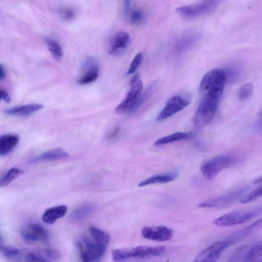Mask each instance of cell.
<instances>
[{
  "label": "cell",
  "mask_w": 262,
  "mask_h": 262,
  "mask_svg": "<svg viewBox=\"0 0 262 262\" xmlns=\"http://www.w3.org/2000/svg\"><path fill=\"white\" fill-rule=\"evenodd\" d=\"M132 0H123L124 13L127 14L130 10Z\"/></svg>",
  "instance_id": "obj_37"
},
{
  "label": "cell",
  "mask_w": 262,
  "mask_h": 262,
  "mask_svg": "<svg viewBox=\"0 0 262 262\" xmlns=\"http://www.w3.org/2000/svg\"><path fill=\"white\" fill-rule=\"evenodd\" d=\"M166 252V248L164 246H139L131 249L113 250L112 255L114 261L119 262L131 258H144L161 256Z\"/></svg>",
  "instance_id": "obj_3"
},
{
  "label": "cell",
  "mask_w": 262,
  "mask_h": 262,
  "mask_svg": "<svg viewBox=\"0 0 262 262\" xmlns=\"http://www.w3.org/2000/svg\"><path fill=\"white\" fill-rule=\"evenodd\" d=\"M130 40L129 34L120 31L117 34L109 49V53L114 55L121 54L128 47Z\"/></svg>",
  "instance_id": "obj_17"
},
{
  "label": "cell",
  "mask_w": 262,
  "mask_h": 262,
  "mask_svg": "<svg viewBox=\"0 0 262 262\" xmlns=\"http://www.w3.org/2000/svg\"><path fill=\"white\" fill-rule=\"evenodd\" d=\"M21 234L25 241L30 242H47L48 233L45 228L38 223H30L22 227Z\"/></svg>",
  "instance_id": "obj_12"
},
{
  "label": "cell",
  "mask_w": 262,
  "mask_h": 262,
  "mask_svg": "<svg viewBox=\"0 0 262 262\" xmlns=\"http://www.w3.org/2000/svg\"><path fill=\"white\" fill-rule=\"evenodd\" d=\"M262 187L260 186L252 191L248 193L246 196L242 197L240 199V202L242 203H248L253 201L262 196Z\"/></svg>",
  "instance_id": "obj_31"
},
{
  "label": "cell",
  "mask_w": 262,
  "mask_h": 262,
  "mask_svg": "<svg viewBox=\"0 0 262 262\" xmlns=\"http://www.w3.org/2000/svg\"><path fill=\"white\" fill-rule=\"evenodd\" d=\"M67 211V207L64 205L50 208L45 211L42 219L46 223L53 224L58 219L64 217Z\"/></svg>",
  "instance_id": "obj_21"
},
{
  "label": "cell",
  "mask_w": 262,
  "mask_h": 262,
  "mask_svg": "<svg viewBox=\"0 0 262 262\" xmlns=\"http://www.w3.org/2000/svg\"><path fill=\"white\" fill-rule=\"evenodd\" d=\"M86 248L79 247L81 250V257L83 261L94 262L103 257L106 252L107 246L92 243L87 239L84 240Z\"/></svg>",
  "instance_id": "obj_14"
},
{
  "label": "cell",
  "mask_w": 262,
  "mask_h": 262,
  "mask_svg": "<svg viewBox=\"0 0 262 262\" xmlns=\"http://www.w3.org/2000/svg\"><path fill=\"white\" fill-rule=\"evenodd\" d=\"M262 261L261 244L239 247L235 250L230 260L231 262H261Z\"/></svg>",
  "instance_id": "obj_10"
},
{
  "label": "cell",
  "mask_w": 262,
  "mask_h": 262,
  "mask_svg": "<svg viewBox=\"0 0 262 262\" xmlns=\"http://www.w3.org/2000/svg\"><path fill=\"white\" fill-rule=\"evenodd\" d=\"M43 108V106L41 104H30L6 109L4 112L11 116L26 117L32 115Z\"/></svg>",
  "instance_id": "obj_19"
},
{
  "label": "cell",
  "mask_w": 262,
  "mask_h": 262,
  "mask_svg": "<svg viewBox=\"0 0 262 262\" xmlns=\"http://www.w3.org/2000/svg\"><path fill=\"white\" fill-rule=\"evenodd\" d=\"M144 19V14L141 10H135L131 14L130 20L133 24H139Z\"/></svg>",
  "instance_id": "obj_33"
},
{
  "label": "cell",
  "mask_w": 262,
  "mask_h": 262,
  "mask_svg": "<svg viewBox=\"0 0 262 262\" xmlns=\"http://www.w3.org/2000/svg\"><path fill=\"white\" fill-rule=\"evenodd\" d=\"M241 158L233 154H223L215 156L205 162L201 167L203 176L211 180L218 175L224 169L237 165Z\"/></svg>",
  "instance_id": "obj_2"
},
{
  "label": "cell",
  "mask_w": 262,
  "mask_h": 262,
  "mask_svg": "<svg viewBox=\"0 0 262 262\" xmlns=\"http://www.w3.org/2000/svg\"><path fill=\"white\" fill-rule=\"evenodd\" d=\"M22 173V170L19 168L16 167L10 168L3 177L0 178V188L9 185Z\"/></svg>",
  "instance_id": "obj_26"
},
{
  "label": "cell",
  "mask_w": 262,
  "mask_h": 262,
  "mask_svg": "<svg viewBox=\"0 0 262 262\" xmlns=\"http://www.w3.org/2000/svg\"><path fill=\"white\" fill-rule=\"evenodd\" d=\"M6 76V72L4 67L0 64V80H3Z\"/></svg>",
  "instance_id": "obj_39"
},
{
  "label": "cell",
  "mask_w": 262,
  "mask_h": 262,
  "mask_svg": "<svg viewBox=\"0 0 262 262\" xmlns=\"http://www.w3.org/2000/svg\"><path fill=\"white\" fill-rule=\"evenodd\" d=\"M84 74L77 80L81 85H87L96 81L99 76V68L93 59H88L84 64Z\"/></svg>",
  "instance_id": "obj_16"
},
{
  "label": "cell",
  "mask_w": 262,
  "mask_h": 262,
  "mask_svg": "<svg viewBox=\"0 0 262 262\" xmlns=\"http://www.w3.org/2000/svg\"><path fill=\"white\" fill-rule=\"evenodd\" d=\"M142 233L145 238L157 242L168 241L174 235L173 230L164 226H146L143 228Z\"/></svg>",
  "instance_id": "obj_13"
},
{
  "label": "cell",
  "mask_w": 262,
  "mask_h": 262,
  "mask_svg": "<svg viewBox=\"0 0 262 262\" xmlns=\"http://www.w3.org/2000/svg\"><path fill=\"white\" fill-rule=\"evenodd\" d=\"M143 84L139 74L135 75L131 81V88L126 97L116 109L119 114L133 112L139 97L141 95Z\"/></svg>",
  "instance_id": "obj_7"
},
{
  "label": "cell",
  "mask_w": 262,
  "mask_h": 262,
  "mask_svg": "<svg viewBox=\"0 0 262 262\" xmlns=\"http://www.w3.org/2000/svg\"><path fill=\"white\" fill-rule=\"evenodd\" d=\"M46 43L53 58L57 61H61L63 58V51L59 43L52 38H48Z\"/></svg>",
  "instance_id": "obj_25"
},
{
  "label": "cell",
  "mask_w": 262,
  "mask_h": 262,
  "mask_svg": "<svg viewBox=\"0 0 262 262\" xmlns=\"http://www.w3.org/2000/svg\"><path fill=\"white\" fill-rule=\"evenodd\" d=\"M2 99H4L6 102H9L11 100L8 93L4 90H0V100Z\"/></svg>",
  "instance_id": "obj_36"
},
{
  "label": "cell",
  "mask_w": 262,
  "mask_h": 262,
  "mask_svg": "<svg viewBox=\"0 0 262 262\" xmlns=\"http://www.w3.org/2000/svg\"><path fill=\"white\" fill-rule=\"evenodd\" d=\"M191 99L187 95H176L167 102L165 107L157 118L158 121L165 120L184 109L191 103Z\"/></svg>",
  "instance_id": "obj_11"
},
{
  "label": "cell",
  "mask_w": 262,
  "mask_h": 262,
  "mask_svg": "<svg viewBox=\"0 0 262 262\" xmlns=\"http://www.w3.org/2000/svg\"><path fill=\"white\" fill-rule=\"evenodd\" d=\"M254 86L252 83H247L243 85L238 91V98L244 100L249 98L252 95Z\"/></svg>",
  "instance_id": "obj_30"
},
{
  "label": "cell",
  "mask_w": 262,
  "mask_h": 262,
  "mask_svg": "<svg viewBox=\"0 0 262 262\" xmlns=\"http://www.w3.org/2000/svg\"><path fill=\"white\" fill-rule=\"evenodd\" d=\"M89 233L95 242L98 244L107 246L111 241V236L107 232L97 229L95 227H90Z\"/></svg>",
  "instance_id": "obj_23"
},
{
  "label": "cell",
  "mask_w": 262,
  "mask_h": 262,
  "mask_svg": "<svg viewBox=\"0 0 262 262\" xmlns=\"http://www.w3.org/2000/svg\"><path fill=\"white\" fill-rule=\"evenodd\" d=\"M193 136L191 133L177 132L167 135L155 142V145H162L175 142L190 139Z\"/></svg>",
  "instance_id": "obj_22"
},
{
  "label": "cell",
  "mask_w": 262,
  "mask_h": 262,
  "mask_svg": "<svg viewBox=\"0 0 262 262\" xmlns=\"http://www.w3.org/2000/svg\"><path fill=\"white\" fill-rule=\"evenodd\" d=\"M26 262H48L47 259L42 256L36 255L33 253H29L26 256Z\"/></svg>",
  "instance_id": "obj_35"
},
{
  "label": "cell",
  "mask_w": 262,
  "mask_h": 262,
  "mask_svg": "<svg viewBox=\"0 0 262 262\" xmlns=\"http://www.w3.org/2000/svg\"><path fill=\"white\" fill-rule=\"evenodd\" d=\"M0 253L10 259H17L21 255L20 250L14 246L0 245Z\"/></svg>",
  "instance_id": "obj_27"
},
{
  "label": "cell",
  "mask_w": 262,
  "mask_h": 262,
  "mask_svg": "<svg viewBox=\"0 0 262 262\" xmlns=\"http://www.w3.org/2000/svg\"><path fill=\"white\" fill-rule=\"evenodd\" d=\"M120 129L119 127H117L114 131L109 135L108 139L109 140H113L116 138V137L119 134Z\"/></svg>",
  "instance_id": "obj_38"
},
{
  "label": "cell",
  "mask_w": 262,
  "mask_h": 262,
  "mask_svg": "<svg viewBox=\"0 0 262 262\" xmlns=\"http://www.w3.org/2000/svg\"><path fill=\"white\" fill-rule=\"evenodd\" d=\"M250 186H245L225 193L220 196L208 200L199 205L201 208L222 209L230 206L238 199H241L249 190Z\"/></svg>",
  "instance_id": "obj_6"
},
{
  "label": "cell",
  "mask_w": 262,
  "mask_h": 262,
  "mask_svg": "<svg viewBox=\"0 0 262 262\" xmlns=\"http://www.w3.org/2000/svg\"><path fill=\"white\" fill-rule=\"evenodd\" d=\"M199 107L194 117V123L198 128L206 126L217 113L219 99L208 96H202Z\"/></svg>",
  "instance_id": "obj_4"
},
{
  "label": "cell",
  "mask_w": 262,
  "mask_h": 262,
  "mask_svg": "<svg viewBox=\"0 0 262 262\" xmlns=\"http://www.w3.org/2000/svg\"><path fill=\"white\" fill-rule=\"evenodd\" d=\"M178 176V174L177 172H169L158 174L143 180L140 182L138 186L139 187H143L152 185L167 184L174 181Z\"/></svg>",
  "instance_id": "obj_20"
},
{
  "label": "cell",
  "mask_w": 262,
  "mask_h": 262,
  "mask_svg": "<svg viewBox=\"0 0 262 262\" xmlns=\"http://www.w3.org/2000/svg\"><path fill=\"white\" fill-rule=\"evenodd\" d=\"M262 213V207L250 210H243L225 214L214 220L218 226L229 227L244 223L251 220Z\"/></svg>",
  "instance_id": "obj_5"
},
{
  "label": "cell",
  "mask_w": 262,
  "mask_h": 262,
  "mask_svg": "<svg viewBox=\"0 0 262 262\" xmlns=\"http://www.w3.org/2000/svg\"><path fill=\"white\" fill-rule=\"evenodd\" d=\"M219 0H203L195 4L182 6L176 8V12L180 16L191 19L211 12L219 3Z\"/></svg>",
  "instance_id": "obj_8"
},
{
  "label": "cell",
  "mask_w": 262,
  "mask_h": 262,
  "mask_svg": "<svg viewBox=\"0 0 262 262\" xmlns=\"http://www.w3.org/2000/svg\"><path fill=\"white\" fill-rule=\"evenodd\" d=\"M227 77L224 69H214L204 75L200 85L202 96L220 99L223 93Z\"/></svg>",
  "instance_id": "obj_1"
},
{
  "label": "cell",
  "mask_w": 262,
  "mask_h": 262,
  "mask_svg": "<svg viewBox=\"0 0 262 262\" xmlns=\"http://www.w3.org/2000/svg\"><path fill=\"white\" fill-rule=\"evenodd\" d=\"M2 237L1 234H0V245H2Z\"/></svg>",
  "instance_id": "obj_41"
},
{
  "label": "cell",
  "mask_w": 262,
  "mask_h": 262,
  "mask_svg": "<svg viewBox=\"0 0 262 262\" xmlns=\"http://www.w3.org/2000/svg\"><path fill=\"white\" fill-rule=\"evenodd\" d=\"M19 142V137L15 134L0 136V156H5L13 152Z\"/></svg>",
  "instance_id": "obj_18"
},
{
  "label": "cell",
  "mask_w": 262,
  "mask_h": 262,
  "mask_svg": "<svg viewBox=\"0 0 262 262\" xmlns=\"http://www.w3.org/2000/svg\"><path fill=\"white\" fill-rule=\"evenodd\" d=\"M261 121H262L261 114H260V118L256 121V124L255 125V127L257 130H259V129H260V130H261V126H262Z\"/></svg>",
  "instance_id": "obj_40"
},
{
  "label": "cell",
  "mask_w": 262,
  "mask_h": 262,
  "mask_svg": "<svg viewBox=\"0 0 262 262\" xmlns=\"http://www.w3.org/2000/svg\"><path fill=\"white\" fill-rule=\"evenodd\" d=\"M95 208L92 204H86L79 207L71 214V219L74 221L82 220L94 212Z\"/></svg>",
  "instance_id": "obj_24"
},
{
  "label": "cell",
  "mask_w": 262,
  "mask_h": 262,
  "mask_svg": "<svg viewBox=\"0 0 262 262\" xmlns=\"http://www.w3.org/2000/svg\"><path fill=\"white\" fill-rule=\"evenodd\" d=\"M226 77H227V82L230 81L232 82H234L236 81L239 75L240 74V70L238 66H233L232 67L225 68L224 69Z\"/></svg>",
  "instance_id": "obj_29"
},
{
  "label": "cell",
  "mask_w": 262,
  "mask_h": 262,
  "mask_svg": "<svg viewBox=\"0 0 262 262\" xmlns=\"http://www.w3.org/2000/svg\"><path fill=\"white\" fill-rule=\"evenodd\" d=\"M44 254L46 259L48 261L49 260L55 261L58 260L60 258V253L58 250L50 249H46L44 250Z\"/></svg>",
  "instance_id": "obj_34"
},
{
  "label": "cell",
  "mask_w": 262,
  "mask_h": 262,
  "mask_svg": "<svg viewBox=\"0 0 262 262\" xmlns=\"http://www.w3.org/2000/svg\"><path fill=\"white\" fill-rule=\"evenodd\" d=\"M235 240H230L214 243L204 249L196 257L194 261L197 262H214L218 260L225 250L230 247Z\"/></svg>",
  "instance_id": "obj_9"
},
{
  "label": "cell",
  "mask_w": 262,
  "mask_h": 262,
  "mask_svg": "<svg viewBox=\"0 0 262 262\" xmlns=\"http://www.w3.org/2000/svg\"><path fill=\"white\" fill-rule=\"evenodd\" d=\"M60 17L66 21H72L75 17V11L71 7H63L59 9Z\"/></svg>",
  "instance_id": "obj_28"
},
{
  "label": "cell",
  "mask_w": 262,
  "mask_h": 262,
  "mask_svg": "<svg viewBox=\"0 0 262 262\" xmlns=\"http://www.w3.org/2000/svg\"><path fill=\"white\" fill-rule=\"evenodd\" d=\"M69 157L66 152L61 148H56L52 150L46 151L29 161L30 164H35L43 162H53L62 160Z\"/></svg>",
  "instance_id": "obj_15"
},
{
  "label": "cell",
  "mask_w": 262,
  "mask_h": 262,
  "mask_svg": "<svg viewBox=\"0 0 262 262\" xmlns=\"http://www.w3.org/2000/svg\"><path fill=\"white\" fill-rule=\"evenodd\" d=\"M143 57V56L142 53H139L135 56L131 63L129 69L127 72L128 75L132 74L138 69L142 63Z\"/></svg>",
  "instance_id": "obj_32"
}]
</instances>
